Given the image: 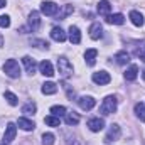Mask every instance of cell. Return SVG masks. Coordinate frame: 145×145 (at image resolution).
<instances>
[{
    "label": "cell",
    "mask_w": 145,
    "mask_h": 145,
    "mask_svg": "<svg viewBox=\"0 0 145 145\" xmlns=\"http://www.w3.org/2000/svg\"><path fill=\"white\" fill-rule=\"evenodd\" d=\"M15 133H17V127H15V123H8L7 128H5V133H3V140H2V144L8 145L14 138H15Z\"/></svg>",
    "instance_id": "obj_5"
},
{
    "label": "cell",
    "mask_w": 145,
    "mask_h": 145,
    "mask_svg": "<svg viewBox=\"0 0 145 145\" xmlns=\"http://www.w3.org/2000/svg\"><path fill=\"white\" fill-rule=\"evenodd\" d=\"M66 123L69 125V127H72V125H78L79 123V115L78 113H66Z\"/></svg>",
    "instance_id": "obj_23"
},
{
    "label": "cell",
    "mask_w": 145,
    "mask_h": 145,
    "mask_svg": "<svg viewBox=\"0 0 145 145\" xmlns=\"http://www.w3.org/2000/svg\"><path fill=\"white\" fill-rule=\"evenodd\" d=\"M110 10H111V5H110L108 0H101V2L98 3V14H101V15H108Z\"/></svg>",
    "instance_id": "obj_22"
},
{
    "label": "cell",
    "mask_w": 145,
    "mask_h": 145,
    "mask_svg": "<svg viewBox=\"0 0 145 145\" xmlns=\"http://www.w3.org/2000/svg\"><path fill=\"white\" fill-rule=\"evenodd\" d=\"M51 37L56 40V42H64L66 40V32L61 29V27H54L51 31Z\"/></svg>",
    "instance_id": "obj_14"
},
{
    "label": "cell",
    "mask_w": 145,
    "mask_h": 145,
    "mask_svg": "<svg viewBox=\"0 0 145 145\" xmlns=\"http://www.w3.org/2000/svg\"><path fill=\"white\" fill-rule=\"evenodd\" d=\"M116 105H118V101H116L115 96H106L103 100L101 106H100V113L101 115H111V113L116 111Z\"/></svg>",
    "instance_id": "obj_1"
},
{
    "label": "cell",
    "mask_w": 145,
    "mask_h": 145,
    "mask_svg": "<svg viewBox=\"0 0 145 145\" xmlns=\"http://www.w3.org/2000/svg\"><path fill=\"white\" fill-rule=\"evenodd\" d=\"M36 110H37L36 103L29 101V103H25V105H24V108H22V113H25L27 116H31V115H34V113H36Z\"/></svg>",
    "instance_id": "obj_24"
},
{
    "label": "cell",
    "mask_w": 145,
    "mask_h": 145,
    "mask_svg": "<svg viewBox=\"0 0 145 145\" xmlns=\"http://www.w3.org/2000/svg\"><path fill=\"white\" fill-rule=\"evenodd\" d=\"M42 144L44 145H54V135L52 133H44L42 135Z\"/></svg>",
    "instance_id": "obj_32"
},
{
    "label": "cell",
    "mask_w": 145,
    "mask_h": 145,
    "mask_svg": "<svg viewBox=\"0 0 145 145\" xmlns=\"http://www.w3.org/2000/svg\"><path fill=\"white\" fill-rule=\"evenodd\" d=\"M142 76H144V79H145V71H144V74H142Z\"/></svg>",
    "instance_id": "obj_37"
},
{
    "label": "cell",
    "mask_w": 145,
    "mask_h": 145,
    "mask_svg": "<svg viewBox=\"0 0 145 145\" xmlns=\"http://www.w3.org/2000/svg\"><path fill=\"white\" fill-rule=\"evenodd\" d=\"M88 128L91 132H100V130L105 128V121L101 118H89L88 120Z\"/></svg>",
    "instance_id": "obj_9"
},
{
    "label": "cell",
    "mask_w": 145,
    "mask_h": 145,
    "mask_svg": "<svg viewBox=\"0 0 145 145\" xmlns=\"http://www.w3.org/2000/svg\"><path fill=\"white\" fill-rule=\"evenodd\" d=\"M3 71H5V74H7L8 78H12V79H15V78L20 76V68H19V63H17L15 59H8V61H5V64H3Z\"/></svg>",
    "instance_id": "obj_2"
},
{
    "label": "cell",
    "mask_w": 145,
    "mask_h": 145,
    "mask_svg": "<svg viewBox=\"0 0 145 145\" xmlns=\"http://www.w3.org/2000/svg\"><path fill=\"white\" fill-rule=\"evenodd\" d=\"M2 145H5V144H2Z\"/></svg>",
    "instance_id": "obj_38"
},
{
    "label": "cell",
    "mask_w": 145,
    "mask_h": 145,
    "mask_svg": "<svg viewBox=\"0 0 145 145\" xmlns=\"http://www.w3.org/2000/svg\"><path fill=\"white\" fill-rule=\"evenodd\" d=\"M39 69H40V72H42L44 76H47V78H52V76H54V68H52V64H51L49 61H42V63L39 64Z\"/></svg>",
    "instance_id": "obj_12"
},
{
    "label": "cell",
    "mask_w": 145,
    "mask_h": 145,
    "mask_svg": "<svg viewBox=\"0 0 145 145\" xmlns=\"http://www.w3.org/2000/svg\"><path fill=\"white\" fill-rule=\"evenodd\" d=\"M51 113H52L54 116H61V115H66V108L61 106V105H56V106L51 108Z\"/></svg>",
    "instance_id": "obj_31"
},
{
    "label": "cell",
    "mask_w": 145,
    "mask_h": 145,
    "mask_svg": "<svg viewBox=\"0 0 145 145\" xmlns=\"http://www.w3.org/2000/svg\"><path fill=\"white\" fill-rule=\"evenodd\" d=\"M3 96H5L7 103H8V105H12V106H15V105L19 103V98H17L14 93H10V91H5V93H3Z\"/></svg>",
    "instance_id": "obj_29"
},
{
    "label": "cell",
    "mask_w": 145,
    "mask_h": 145,
    "mask_svg": "<svg viewBox=\"0 0 145 145\" xmlns=\"http://www.w3.org/2000/svg\"><path fill=\"white\" fill-rule=\"evenodd\" d=\"M93 81L96 83V84H108L110 81H111V76H110L106 71H98L93 74Z\"/></svg>",
    "instance_id": "obj_7"
},
{
    "label": "cell",
    "mask_w": 145,
    "mask_h": 145,
    "mask_svg": "<svg viewBox=\"0 0 145 145\" xmlns=\"http://www.w3.org/2000/svg\"><path fill=\"white\" fill-rule=\"evenodd\" d=\"M42 93L44 95H54L56 91H57V86H56V83H52V81H47V83H44L42 84Z\"/></svg>",
    "instance_id": "obj_20"
},
{
    "label": "cell",
    "mask_w": 145,
    "mask_h": 145,
    "mask_svg": "<svg viewBox=\"0 0 145 145\" xmlns=\"http://www.w3.org/2000/svg\"><path fill=\"white\" fill-rule=\"evenodd\" d=\"M17 125L22 128V130H25V132H31V130H34V121L32 120H27V118H19V121H17Z\"/></svg>",
    "instance_id": "obj_19"
},
{
    "label": "cell",
    "mask_w": 145,
    "mask_h": 145,
    "mask_svg": "<svg viewBox=\"0 0 145 145\" xmlns=\"http://www.w3.org/2000/svg\"><path fill=\"white\" fill-rule=\"evenodd\" d=\"M44 123L46 125H49V127H59V116H54V115H49V116H46L44 118Z\"/></svg>",
    "instance_id": "obj_26"
},
{
    "label": "cell",
    "mask_w": 145,
    "mask_h": 145,
    "mask_svg": "<svg viewBox=\"0 0 145 145\" xmlns=\"http://www.w3.org/2000/svg\"><path fill=\"white\" fill-rule=\"evenodd\" d=\"M130 19H132L133 25H137V27H142V25H144V15H142L140 12L132 10V12H130Z\"/></svg>",
    "instance_id": "obj_18"
},
{
    "label": "cell",
    "mask_w": 145,
    "mask_h": 145,
    "mask_svg": "<svg viewBox=\"0 0 145 145\" xmlns=\"http://www.w3.org/2000/svg\"><path fill=\"white\" fill-rule=\"evenodd\" d=\"M78 103H79V106L81 110H93L95 108V105H96V100L93 98V96H81L79 100H78Z\"/></svg>",
    "instance_id": "obj_6"
},
{
    "label": "cell",
    "mask_w": 145,
    "mask_h": 145,
    "mask_svg": "<svg viewBox=\"0 0 145 145\" xmlns=\"http://www.w3.org/2000/svg\"><path fill=\"white\" fill-rule=\"evenodd\" d=\"M31 46H36L39 49H49V42L42 39H31Z\"/></svg>",
    "instance_id": "obj_27"
},
{
    "label": "cell",
    "mask_w": 145,
    "mask_h": 145,
    "mask_svg": "<svg viewBox=\"0 0 145 145\" xmlns=\"http://www.w3.org/2000/svg\"><path fill=\"white\" fill-rule=\"evenodd\" d=\"M69 40H71V44H79L81 42V32L76 25L69 27Z\"/></svg>",
    "instance_id": "obj_15"
},
{
    "label": "cell",
    "mask_w": 145,
    "mask_h": 145,
    "mask_svg": "<svg viewBox=\"0 0 145 145\" xmlns=\"http://www.w3.org/2000/svg\"><path fill=\"white\" fill-rule=\"evenodd\" d=\"M72 12H74V7H72V5H63V10L59 12L57 19H61V20H63V19H66V17H68L69 14H72Z\"/></svg>",
    "instance_id": "obj_25"
},
{
    "label": "cell",
    "mask_w": 145,
    "mask_h": 145,
    "mask_svg": "<svg viewBox=\"0 0 145 145\" xmlns=\"http://www.w3.org/2000/svg\"><path fill=\"white\" fill-rule=\"evenodd\" d=\"M10 25V17L8 15H0V27H8Z\"/></svg>",
    "instance_id": "obj_34"
},
{
    "label": "cell",
    "mask_w": 145,
    "mask_h": 145,
    "mask_svg": "<svg viewBox=\"0 0 145 145\" xmlns=\"http://www.w3.org/2000/svg\"><path fill=\"white\" fill-rule=\"evenodd\" d=\"M96 56H98V51H96V49H88V51L84 52V59H86L88 66H95V63H96Z\"/></svg>",
    "instance_id": "obj_17"
},
{
    "label": "cell",
    "mask_w": 145,
    "mask_h": 145,
    "mask_svg": "<svg viewBox=\"0 0 145 145\" xmlns=\"http://www.w3.org/2000/svg\"><path fill=\"white\" fill-rule=\"evenodd\" d=\"M106 22L108 24H115V25H121L125 22V17L121 14H113V15H108L106 17Z\"/></svg>",
    "instance_id": "obj_21"
},
{
    "label": "cell",
    "mask_w": 145,
    "mask_h": 145,
    "mask_svg": "<svg viewBox=\"0 0 145 145\" xmlns=\"http://www.w3.org/2000/svg\"><path fill=\"white\" fill-rule=\"evenodd\" d=\"M2 7H5V0H0V8Z\"/></svg>",
    "instance_id": "obj_35"
},
{
    "label": "cell",
    "mask_w": 145,
    "mask_h": 145,
    "mask_svg": "<svg viewBox=\"0 0 145 145\" xmlns=\"http://www.w3.org/2000/svg\"><path fill=\"white\" fill-rule=\"evenodd\" d=\"M101 36H103V27H101V24H100V22L91 24V27H89V37L95 39V40H98Z\"/></svg>",
    "instance_id": "obj_10"
},
{
    "label": "cell",
    "mask_w": 145,
    "mask_h": 145,
    "mask_svg": "<svg viewBox=\"0 0 145 145\" xmlns=\"http://www.w3.org/2000/svg\"><path fill=\"white\" fill-rule=\"evenodd\" d=\"M116 63L118 64H127L128 61H130V56H128V52H125V51H121V52H118L116 54Z\"/></svg>",
    "instance_id": "obj_28"
},
{
    "label": "cell",
    "mask_w": 145,
    "mask_h": 145,
    "mask_svg": "<svg viewBox=\"0 0 145 145\" xmlns=\"http://www.w3.org/2000/svg\"><path fill=\"white\" fill-rule=\"evenodd\" d=\"M137 76H138V66H137V64H132V66L125 71V79H127V81H135Z\"/></svg>",
    "instance_id": "obj_16"
},
{
    "label": "cell",
    "mask_w": 145,
    "mask_h": 145,
    "mask_svg": "<svg viewBox=\"0 0 145 145\" xmlns=\"http://www.w3.org/2000/svg\"><path fill=\"white\" fill-rule=\"evenodd\" d=\"M40 27V19H39V14L37 12H31L29 14V29H31V32L32 31H37Z\"/></svg>",
    "instance_id": "obj_11"
},
{
    "label": "cell",
    "mask_w": 145,
    "mask_h": 145,
    "mask_svg": "<svg viewBox=\"0 0 145 145\" xmlns=\"http://www.w3.org/2000/svg\"><path fill=\"white\" fill-rule=\"evenodd\" d=\"M135 113H137V116L140 118V121H145V108L142 103H137L135 105Z\"/></svg>",
    "instance_id": "obj_30"
},
{
    "label": "cell",
    "mask_w": 145,
    "mask_h": 145,
    "mask_svg": "<svg viewBox=\"0 0 145 145\" xmlns=\"http://www.w3.org/2000/svg\"><path fill=\"white\" fill-rule=\"evenodd\" d=\"M3 46V37H2V34H0V47Z\"/></svg>",
    "instance_id": "obj_36"
},
{
    "label": "cell",
    "mask_w": 145,
    "mask_h": 145,
    "mask_svg": "<svg viewBox=\"0 0 145 145\" xmlns=\"http://www.w3.org/2000/svg\"><path fill=\"white\" fill-rule=\"evenodd\" d=\"M22 63H24L25 71L29 72V74H34V72H36V61H34L31 56H24V57H22Z\"/></svg>",
    "instance_id": "obj_13"
},
{
    "label": "cell",
    "mask_w": 145,
    "mask_h": 145,
    "mask_svg": "<svg viewBox=\"0 0 145 145\" xmlns=\"http://www.w3.org/2000/svg\"><path fill=\"white\" fill-rule=\"evenodd\" d=\"M57 69H59V74L63 78H69L72 74V64L69 63L68 57L61 56V57H57Z\"/></svg>",
    "instance_id": "obj_3"
},
{
    "label": "cell",
    "mask_w": 145,
    "mask_h": 145,
    "mask_svg": "<svg viewBox=\"0 0 145 145\" xmlns=\"http://www.w3.org/2000/svg\"><path fill=\"white\" fill-rule=\"evenodd\" d=\"M118 137H120V127L115 123V125L110 127L108 133H106V137H105V142H106V144H111V142L118 140Z\"/></svg>",
    "instance_id": "obj_8"
},
{
    "label": "cell",
    "mask_w": 145,
    "mask_h": 145,
    "mask_svg": "<svg viewBox=\"0 0 145 145\" xmlns=\"http://www.w3.org/2000/svg\"><path fill=\"white\" fill-rule=\"evenodd\" d=\"M63 86H64V89H66V95H68V98L72 101V100L76 98V93H74V89H71V86H69V84H66V83H63Z\"/></svg>",
    "instance_id": "obj_33"
},
{
    "label": "cell",
    "mask_w": 145,
    "mask_h": 145,
    "mask_svg": "<svg viewBox=\"0 0 145 145\" xmlns=\"http://www.w3.org/2000/svg\"><path fill=\"white\" fill-rule=\"evenodd\" d=\"M40 12L46 15H56L59 12V5L54 2H42L40 3Z\"/></svg>",
    "instance_id": "obj_4"
}]
</instances>
